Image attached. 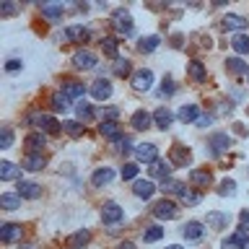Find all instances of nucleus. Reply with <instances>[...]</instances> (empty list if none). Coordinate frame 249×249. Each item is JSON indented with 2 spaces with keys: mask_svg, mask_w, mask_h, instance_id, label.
Listing matches in <instances>:
<instances>
[{
  "mask_svg": "<svg viewBox=\"0 0 249 249\" xmlns=\"http://www.w3.org/2000/svg\"><path fill=\"white\" fill-rule=\"evenodd\" d=\"M99 132L107 140H114V143H120V140H122V130H120V124H117V122L104 120V122H101V127H99Z\"/></svg>",
  "mask_w": 249,
  "mask_h": 249,
  "instance_id": "2eb2a0df",
  "label": "nucleus"
},
{
  "mask_svg": "<svg viewBox=\"0 0 249 249\" xmlns=\"http://www.w3.org/2000/svg\"><path fill=\"white\" fill-rule=\"evenodd\" d=\"M47 166V159L42 153H26V159H23V169L29 171H42Z\"/></svg>",
  "mask_w": 249,
  "mask_h": 249,
  "instance_id": "4be33fe9",
  "label": "nucleus"
},
{
  "mask_svg": "<svg viewBox=\"0 0 249 249\" xmlns=\"http://www.w3.org/2000/svg\"><path fill=\"white\" fill-rule=\"evenodd\" d=\"M18 174H21V169L16 166V163H11V161L0 163V179H3V182H13V179H18Z\"/></svg>",
  "mask_w": 249,
  "mask_h": 249,
  "instance_id": "cd10ccee",
  "label": "nucleus"
},
{
  "mask_svg": "<svg viewBox=\"0 0 249 249\" xmlns=\"http://www.w3.org/2000/svg\"><path fill=\"white\" fill-rule=\"evenodd\" d=\"M249 26V21L244 18V16H236V13H229L223 18V29L226 31H244Z\"/></svg>",
  "mask_w": 249,
  "mask_h": 249,
  "instance_id": "dca6fc26",
  "label": "nucleus"
},
{
  "mask_svg": "<svg viewBox=\"0 0 249 249\" xmlns=\"http://www.w3.org/2000/svg\"><path fill=\"white\" fill-rule=\"evenodd\" d=\"M247 78H249V75H247Z\"/></svg>",
  "mask_w": 249,
  "mask_h": 249,
  "instance_id": "bf43d9fd",
  "label": "nucleus"
},
{
  "mask_svg": "<svg viewBox=\"0 0 249 249\" xmlns=\"http://www.w3.org/2000/svg\"><path fill=\"white\" fill-rule=\"evenodd\" d=\"M130 124H132L135 130H148V127L153 124V114H148L145 109H138V112L130 117Z\"/></svg>",
  "mask_w": 249,
  "mask_h": 249,
  "instance_id": "f8f14e48",
  "label": "nucleus"
},
{
  "mask_svg": "<svg viewBox=\"0 0 249 249\" xmlns=\"http://www.w3.org/2000/svg\"><path fill=\"white\" fill-rule=\"evenodd\" d=\"M182 233H184V239H187V241H197V239H202V223H200V221L184 223Z\"/></svg>",
  "mask_w": 249,
  "mask_h": 249,
  "instance_id": "393cba45",
  "label": "nucleus"
},
{
  "mask_svg": "<svg viewBox=\"0 0 249 249\" xmlns=\"http://www.w3.org/2000/svg\"><path fill=\"white\" fill-rule=\"evenodd\" d=\"M120 249H135V244H130V241H127V244H120Z\"/></svg>",
  "mask_w": 249,
  "mask_h": 249,
  "instance_id": "4d7b16f0",
  "label": "nucleus"
},
{
  "mask_svg": "<svg viewBox=\"0 0 249 249\" xmlns=\"http://www.w3.org/2000/svg\"><path fill=\"white\" fill-rule=\"evenodd\" d=\"M244 247H249V239L244 236V233H239V231L221 241V249H244Z\"/></svg>",
  "mask_w": 249,
  "mask_h": 249,
  "instance_id": "a211bd4d",
  "label": "nucleus"
},
{
  "mask_svg": "<svg viewBox=\"0 0 249 249\" xmlns=\"http://www.w3.org/2000/svg\"><path fill=\"white\" fill-rule=\"evenodd\" d=\"M169 171H171L169 161H153L151 163V177H156V179H169Z\"/></svg>",
  "mask_w": 249,
  "mask_h": 249,
  "instance_id": "c756f323",
  "label": "nucleus"
},
{
  "mask_svg": "<svg viewBox=\"0 0 249 249\" xmlns=\"http://www.w3.org/2000/svg\"><path fill=\"white\" fill-rule=\"evenodd\" d=\"M138 177V163H124L122 166V179H135Z\"/></svg>",
  "mask_w": 249,
  "mask_h": 249,
  "instance_id": "de8ad7c7",
  "label": "nucleus"
},
{
  "mask_svg": "<svg viewBox=\"0 0 249 249\" xmlns=\"http://www.w3.org/2000/svg\"><path fill=\"white\" fill-rule=\"evenodd\" d=\"M62 93L70 96V99H81L86 93V86L78 83V81H65V83H62Z\"/></svg>",
  "mask_w": 249,
  "mask_h": 249,
  "instance_id": "a878e982",
  "label": "nucleus"
},
{
  "mask_svg": "<svg viewBox=\"0 0 249 249\" xmlns=\"http://www.w3.org/2000/svg\"><path fill=\"white\" fill-rule=\"evenodd\" d=\"M5 68L13 73V70H18V68H21V62H18V60H8V62H5Z\"/></svg>",
  "mask_w": 249,
  "mask_h": 249,
  "instance_id": "6e6d98bb",
  "label": "nucleus"
},
{
  "mask_svg": "<svg viewBox=\"0 0 249 249\" xmlns=\"http://www.w3.org/2000/svg\"><path fill=\"white\" fill-rule=\"evenodd\" d=\"M184 182H177V179H166V182H163V187H161V192H166V195H179V197H182L184 195Z\"/></svg>",
  "mask_w": 249,
  "mask_h": 249,
  "instance_id": "7c9ffc66",
  "label": "nucleus"
},
{
  "mask_svg": "<svg viewBox=\"0 0 249 249\" xmlns=\"http://www.w3.org/2000/svg\"><path fill=\"white\" fill-rule=\"evenodd\" d=\"M236 192V182L233 179H226V182H221V190H218V195L221 197H229V195H233Z\"/></svg>",
  "mask_w": 249,
  "mask_h": 249,
  "instance_id": "c03bdc74",
  "label": "nucleus"
},
{
  "mask_svg": "<svg viewBox=\"0 0 249 249\" xmlns=\"http://www.w3.org/2000/svg\"><path fill=\"white\" fill-rule=\"evenodd\" d=\"M190 182L195 187H210L213 182V174H210V169H192L190 171Z\"/></svg>",
  "mask_w": 249,
  "mask_h": 249,
  "instance_id": "f3484780",
  "label": "nucleus"
},
{
  "mask_svg": "<svg viewBox=\"0 0 249 249\" xmlns=\"http://www.w3.org/2000/svg\"><path fill=\"white\" fill-rule=\"evenodd\" d=\"M65 39H68V42H73V44H86V42L91 39V31L86 29V26H78V23H73V26L65 29Z\"/></svg>",
  "mask_w": 249,
  "mask_h": 249,
  "instance_id": "20e7f679",
  "label": "nucleus"
},
{
  "mask_svg": "<svg viewBox=\"0 0 249 249\" xmlns=\"http://www.w3.org/2000/svg\"><path fill=\"white\" fill-rule=\"evenodd\" d=\"M112 23H114V29L124 36H130L132 31H135V26H132V16L127 13V8H117V11L112 13Z\"/></svg>",
  "mask_w": 249,
  "mask_h": 249,
  "instance_id": "f257e3e1",
  "label": "nucleus"
},
{
  "mask_svg": "<svg viewBox=\"0 0 249 249\" xmlns=\"http://www.w3.org/2000/svg\"><path fill=\"white\" fill-rule=\"evenodd\" d=\"M179 120L187 122V124H190V122H197V120H200V107H197V104H184L182 109H179Z\"/></svg>",
  "mask_w": 249,
  "mask_h": 249,
  "instance_id": "b1692460",
  "label": "nucleus"
},
{
  "mask_svg": "<svg viewBox=\"0 0 249 249\" xmlns=\"http://www.w3.org/2000/svg\"><path fill=\"white\" fill-rule=\"evenodd\" d=\"M18 195L26 200H36V197H42V187L36 182H18Z\"/></svg>",
  "mask_w": 249,
  "mask_h": 249,
  "instance_id": "6ab92c4d",
  "label": "nucleus"
},
{
  "mask_svg": "<svg viewBox=\"0 0 249 249\" xmlns=\"http://www.w3.org/2000/svg\"><path fill=\"white\" fill-rule=\"evenodd\" d=\"M231 47L236 50L239 54H247L249 52V36H244V34H236L231 39Z\"/></svg>",
  "mask_w": 249,
  "mask_h": 249,
  "instance_id": "c9c22d12",
  "label": "nucleus"
},
{
  "mask_svg": "<svg viewBox=\"0 0 249 249\" xmlns=\"http://www.w3.org/2000/svg\"><path fill=\"white\" fill-rule=\"evenodd\" d=\"M101 50H104V54L107 57H114L117 60V39H101Z\"/></svg>",
  "mask_w": 249,
  "mask_h": 249,
  "instance_id": "ea45409f",
  "label": "nucleus"
},
{
  "mask_svg": "<svg viewBox=\"0 0 249 249\" xmlns=\"http://www.w3.org/2000/svg\"><path fill=\"white\" fill-rule=\"evenodd\" d=\"M226 68H229V73H233V75H241V73L249 75V68H247V62L241 60V57H229Z\"/></svg>",
  "mask_w": 249,
  "mask_h": 249,
  "instance_id": "2f4dec72",
  "label": "nucleus"
},
{
  "mask_svg": "<svg viewBox=\"0 0 249 249\" xmlns=\"http://www.w3.org/2000/svg\"><path fill=\"white\" fill-rule=\"evenodd\" d=\"M210 122H213V114H202V117H200V120L195 122V124H197V127H208Z\"/></svg>",
  "mask_w": 249,
  "mask_h": 249,
  "instance_id": "864d4df0",
  "label": "nucleus"
},
{
  "mask_svg": "<svg viewBox=\"0 0 249 249\" xmlns=\"http://www.w3.org/2000/svg\"><path fill=\"white\" fill-rule=\"evenodd\" d=\"M13 145V132L3 127V132H0V148H11Z\"/></svg>",
  "mask_w": 249,
  "mask_h": 249,
  "instance_id": "49530a36",
  "label": "nucleus"
},
{
  "mask_svg": "<svg viewBox=\"0 0 249 249\" xmlns=\"http://www.w3.org/2000/svg\"><path fill=\"white\" fill-rule=\"evenodd\" d=\"M117 117H120V109H117V107H109V109H104V120L114 122Z\"/></svg>",
  "mask_w": 249,
  "mask_h": 249,
  "instance_id": "3c124183",
  "label": "nucleus"
},
{
  "mask_svg": "<svg viewBox=\"0 0 249 249\" xmlns=\"http://www.w3.org/2000/svg\"><path fill=\"white\" fill-rule=\"evenodd\" d=\"M166 249H184V247H179V244H171V247H166Z\"/></svg>",
  "mask_w": 249,
  "mask_h": 249,
  "instance_id": "13d9d810",
  "label": "nucleus"
},
{
  "mask_svg": "<svg viewBox=\"0 0 249 249\" xmlns=\"http://www.w3.org/2000/svg\"><path fill=\"white\" fill-rule=\"evenodd\" d=\"M91 96L99 99V101H107L109 96H112V83L107 81V78H99V81L91 83Z\"/></svg>",
  "mask_w": 249,
  "mask_h": 249,
  "instance_id": "1a4fd4ad",
  "label": "nucleus"
},
{
  "mask_svg": "<svg viewBox=\"0 0 249 249\" xmlns=\"http://www.w3.org/2000/svg\"><path fill=\"white\" fill-rule=\"evenodd\" d=\"M135 159L143 163H153V161H159V151H156L153 143H140L135 148Z\"/></svg>",
  "mask_w": 249,
  "mask_h": 249,
  "instance_id": "6e6552de",
  "label": "nucleus"
},
{
  "mask_svg": "<svg viewBox=\"0 0 249 249\" xmlns=\"http://www.w3.org/2000/svg\"><path fill=\"white\" fill-rule=\"evenodd\" d=\"M210 148H213L215 156H221L231 148V138L223 135V132H215V135H210Z\"/></svg>",
  "mask_w": 249,
  "mask_h": 249,
  "instance_id": "ddd939ff",
  "label": "nucleus"
},
{
  "mask_svg": "<svg viewBox=\"0 0 249 249\" xmlns=\"http://www.w3.org/2000/svg\"><path fill=\"white\" fill-rule=\"evenodd\" d=\"M36 122H39V127H42V132H50V135H54V132L62 130V124L54 120V117H50V114H42Z\"/></svg>",
  "mask_w": 249,
  "mask_h": 249,
  "instance_id": "bb28decb",
  "label": "nucleus"
},
{
  "mask_svg": "<svg viewBox=\"0 0 249 249\" xmlns=\"http://www.w3.org/2000/svg\"><path fill=\"white\" fill-rule=\"evenodd\" d=\"M239 233H244L249 239V210H241V218H239Z\"/></svg>",
  "mask_w": 249,
  "mask_h": 249,
  "instance_id": "a18cd8bd",
  "label": "nucleus"
},
{
  "mask_svg": "<svg viewBox=\"0 0 249 249\" xmlns=\"http://www.w3.org/2000/svg\"><path fill=\"white\" fill-rule=\"evenodd\" d=\"M21 195L18 192H5L3 195V200H0V202H3V210H18V205H21Z\"/></svg>",
  "mask_w": 249,
  "mask_h": 249,
  "instance_id": "473e14b6",
  "label": "nucleus"
},
{
  "mask_svg": "<svg viewBox=\"0 0 249 249\" xmlns=\"http://www.w3.org/2000/svg\"><path fill=\"white\" fill-rule=\"evenodd\" d=\"M122 208L117 205V202H107L104 208H101V218H104V223H120L122 221Z\"/></svg>",
  "mask_w": 249,
  "mask_h": 249,
  "instance_id": "9d476101",
  "label": "nucleus"
},
{
  "mask_svg": "<svg viewBox=\"0 0 249 249\" xmlns=\"http://www.w3.org/2000/svg\"><path fill=\"white\" fill-rule=\"evenodd\" d=\"M114 179V169H109V166H101V169H96L93 171V177H91V182H93V187H104V184H109Z\"/></svg>",
  "mask_w": 249,
  "mask_h": 249,
  "instance_id": "aec40b11",
  "label": "nucleus"
},
{
  "mask_svg": "<svg viewBox=\"0 0 249 249\" xmlns=\"http://www.w3.org/2000/svg\"><path fill=\"white\" fill-rule=\"evenodd\" d=\"M132 192H135L140 200H148V197H153L156 184L148 182V179H135V184H132Z\"/></svg>",
  "mask_w": 249,
  "mask_h": 249,
  "instance_id": "4468645a",
  "label": "nucleus"
},
{
  "mask_svg": "<svg viewBox=\"0 0 249 249\" xmlns=\"http://www.w3.org/2000/svg\"><path fill=\"white\" fill-rule=\"evenodd\" d=\"M73 65L78 70H91V68H96V54H93L91 50H78L73 54Z\"/></svg>",
  "mask_w": 249,
  "mask_h": 249,
  "instance_id": "7ed1b4c3",
  "label": "nucleus"
},
{
  "mask_svg": "<svg viewBox=\"0 0 249 249\" xmlns=\"http://www.w3.org/2000/svg\"><path fill=\"white\" fill-rule=\"evenodd\" d=\"M44 143H47L44 132H31V135H26V140H23V145L29 148V153H39V148H44Z\"/></svg>",
  "mask_w": 249,
  "mask_h": 249,
  "instance_id": "412c9836",
  "label": "nucleus"
},
{
  "mask_svg": "<svg viewBox=\"0 0 249 249\" xmlns=\"http://www.w3.org/2000/svg\"><path fill=\"white\" fill-rule=\"evenodd\" d=\"M192 159V153H190V148H184V145H174L169 151V163L171 166H187Z\"/></svg>",
  "mask_w": 249,
  "mask_h": 249,
  "instance_id": "39448f33",
  "label": "nucleus"
},
{
  "mask_svg": "<svg viewBox=\"0 0 249 249\" xmlns=\"http://www.w3.org/2000/svg\"><path fill=\"white\" fill-rule=\"evenodd\" d=\"M182 202H184V205H197V202H200V195H197V192H187V190H184Z\"/></svg>",
  "mask_w": 249,
  "mask_h": 249,
  "instance_id": "09e8293b",
  "label": "nucleus"
},
{
  "mask_svg": "<svg viewBox=\"0 0 249 249\" xmlns=\"http://www.w3.org/2000/svg\"><path fill=\"white\" fill-rule=\"evenodd\" d=\"M114 73L124 78V75H127V73H130V62H127V60H124V57H117V60H114Z\"/></svg>",
  "mask_w": 249,
  "mask_h": 249,
  "instance_id": "37998d69",
  "label": "nucleus"
},
{
  "mask_svg": "<svg viewBox=\"0 0 249 249\" xmlns=\"http://www.w3.org/2000/svg\"><path fill=\"white\" fill-rule=\"evenodd\" d=\"M62 11H65V5H62V3H44L42 5V13L47 16V18H60Z\"/></svg>",
  "mask_w": 249,
  "mask_h": 249,
  "instance_id": "f704fd0d",
  "label": "nucleus"
},
{
  "mask_svg": "<svg viewBox=\"0 0 249 249\" xmlns=\"http://www.w3.org/2000/svg\"><path fill=\"white\" fill-rule=\"evenodd\" d=\"M75 109H78V117H81V120H86V122H89L91 117H93V109H91L89 101H81V104H78Z\"/></svg>",
  "mask_w": 249,
  "mask_h": 249,
  "instance_id": "79ce46f5",
  "label": "nucleus"
},
{
  "mask_svg": "<svg viewBox=\"0 0 249 249\" xmlns=\"http://www.w3.org/2000/svg\"><path fill=\"white\" fill-rule=\"evenodd\" d=\"M62 127H65V132H68L70 138H81L83 132H86V130H83V124L78 122V120H68L65 124H62Z\"/></svg>",
  "mask_w": 249,
  "mask_h": 249,
  "instance_id": "e433bc0d",
  "label": "nucleus"
},
{
  "mask_svg": "<svg viewBox=\"0 0 249 249\" xmlns=\"http://www.w3.org/2000/svg\"><path fill=\"white\" fill-rule=\"evenodd\" d=\"M0 13H3V16H13L16 13V5L13 3H3V5H0Z\"/></svg>",
  "mask_w": 249,
  "mask_h": 249,
  "instance_id": "603ef678",
  "label": "nucleus"
},
{
  "mask_svg": "<svg viewBox=\"0 0 249 249\" xmlns=\"http://www.w3.org/2000/svg\"><path fill=\"white\" fill-rule=\"evenodd\" d=\"M163 236V229L161 226H148V229L143 231V239L148 241V244H151V241H159Z\"/></svg>",
  "mask_w": 249,
  "mask_h": 249,
  "instance_id": "58836bf2",
  "label": "nucleus"
},
{
  "mask_svg": "<svg viewBox=\"0 0 249 249\" xmlns=\"http://www.w3.org/2000/svg\"><path fill=\"white\" fill-rule=\"evenodd\" d=\"M174 91H177V89H174V81H171V78L166 75V78H163V89H161V93H163V96H171Z\"/></svg>",
  "mask_w": 249,
  "mask_h": 249,
  "instance_id": "8fccbe9b",
  "label": "nucleus"
},
{
  "mask_svg": "<svg viewBox=\"0 0 249 249\" xmlns=\"http://www.w3.org/2000/svg\"><path fill=\"white\" fill-rule=\"evenodd\" d=\"M23 236V229L18 223H3V229H0V239H3V244H16Z\"/></svg>",
  "mask_w": 249,
  "mask_h": 249,
  "instance_id": "0eeeda50",
  "label": "nucleus"
},
{
  "mask_svg": "<svg viewBox=\"0 0 249 249\" xmlns=\"http://www.w3.org/2000/svg\"><path fill=\"white\" fill-rule=\"evenodd\" d=\"M208 223H210V229H223L229 223V218L223 213H208Z\"/></svg>",
  "mask_w": 249,
  "mask_h": 249,
  "instance_id": "a19ab883",
  "label": "nucleus"
},
{
  "mask_svg": "<svg viewBox=\"0 0 249 249\" xmlns=\"http://www.w3.org/2000/svg\"><path fill=\"white\" fill-rule=\"evenodd\" d=\"M151 86H153V70L143 68V70H138V73L132 75V89L135 91H148Z\"/></svg>",
  "mask_w": 249,
  "mask_h": 249,
  "instance_id": "423d86ee",
  "label": "nucleus"
},
{
  "mask_svg": "<svg viewBox=\"0 0 249 249\" xmlns=\"http://www.w3.org/2000/svg\"><path fill=\"white\" fill-rule=\"evenodd\" d=\"M89 241H91V231L81 229V231H75L73 236H68V239H65V244H68V247H73V249H78V247H86Z\"/></svg>",
  "mask_w": 249,
  "mask_h": 249,
  "instance_id": "5701e85b",
  "label": "nucleus"
},
{
  "mask_svg": "<svg viewBox=\"0 0 249 249\" xmlns=\"http://www.w3.org/2000/svg\"><path fill=\"white\" fill-rule=\"evenodd\" d=\"M187 73H190L192 81H205L208 70H205V65H202L200 60H190V65H187Z\"/></svg>",
  "mask_w": 249,
  "mask_h": 249,
  "instance_id": "c85d7f7f",
  "label": "nucleus"
},
{
  "mask_svg": "<svg viewBox=\"0 0 249 249\" xmlns=\"http://www.w3.org/2000/svg\"><path fill=\"white\" fill-rule=\"evenodd\" d=\"M159 42L161 39L156 36V34H151V36H145V39H140V44H138V50L140 52H153L156 47H159Z\"/></svg>",
  "mask_w": 249,
  "mask_h": 249,
  "instance_id": "4c0bfd02",
  "label": "nucleus"
},
{
  "mask_svg": "<svg viewBox=\"0 0 249 249\" xmlns=\"http://www.w3.org/2000/svg\"><path fill=\"white\" fill-rule=\"evenodd\" d=\"M153 122H156V127L169 130V127H171V122H174V114L169 112V107H159V109L153 112Z\"/></svg>",
  "mask_w": 249,
  "mask_h": 249,
  "instance_id": "9b49d317",
  "label": "nucleus"
},
{
  "mask_svg": "<svg viewBox=\"0 0 249 249\" xmlns=\"http://www.w3.org/2000/svg\"><path fill=\"white\" fill-rule=\"evenodd\" d=\"M153 215L159 218V221H169V218H177V215H179V208H177V202H171V200L166 197V200L156 202Z\"/></svg>",
  "mask_w": 249,
  "mask_h": 249,
  "instance_id": "f03ea898",
  "label": "nucleus"
},
{
  "mask_svg": "<svg viewBox=\"0 0 249 249\" xmlns=\"http://www.w3.org/2000/svg\"><path fill=\"white\" fill-rule=\"evenodd\" d=\"M52 109H54V112H68V109H70V96H65L62 91H57L52 96Z\"/></svg>",
  "mask_w": 249,
  "mask_h": 249,
  "instance_id": "72a5a7b5",
  "label": "nucleus"
},
{
  "mask_svg": "<svg viewBox=\"0 0 249 249\" xmlns=\"http://www.w3.org/2000/svg\"><path fill=\"white\" fill-rule=\"evenodd\" d=\"M117 145H120V148H117V151H130L132 140H130V138H122V140H120V143H117Z\"/></svg>",
  "mask_w": 249,
  "mask_h": 249,
  "instance_id": "5fc2aeb1",
  "label": "nucleus"
}]
</instances>
